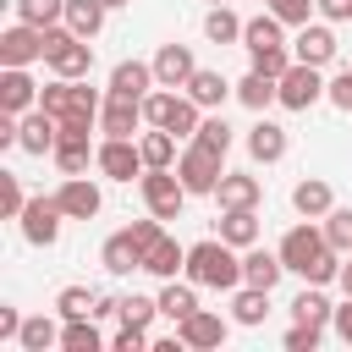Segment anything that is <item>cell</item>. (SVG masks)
<instances>
[{"label":"cell","instance_id":"1","mask_svg":"<svg viewBox=\"0 0 352 352\" xmlns=\"http://www.w3.org/2000/svg\"><path fill=\"white\" fill-rule=\"evenodd\" d=\"M275 253H280V264H286L292 275H302L308 286H330V280H341V253L330 248L324 226H314V220L292 226V231L280 236Z\"/></svg>","mask_w":352,"mask_h":352},{"label":"cell","instance_id":"2","mask_svg":"<svg viewBox=\"0 0 352 352\" xmlns=\"http://www.w3.org/2000/svg\"><path fill=\"white\" fill-rule=\"evenodd\" d=\"M192 286H209V292H236L242 286V248H231L226 236H204L187 248V270H182Z\"/></svg>","mask_w":352,"mask_h":352},{"label":"cell","instance_id":"3","mask_svg":"<svg viewBox=\"0 0 352 352\" xmlns=\"http://www.w3.org/2000/svg\"><path fill=\"white\" fill-rule=\"evenodd\" d=\"M44 66L55 72V77H88L94 72V38H82V33H72L66 22H55V28H44Z\"/></svg>","mask_w":352,"mask_h":352},{"label":"cell","instance_id":"4","mask_svg":"<svg viewBox=\"0 0 352 352\" xmlns=\"http://www.w3.org/2000/svg\"><path fill=\"white\" fill-rule=\"evenodd\" d=\"M143 121H148V126H165V132H176V138H192L198 121H204V110H198L187 94H176V88H154V94L143 99Z\"/></svg>","mask_w":352,"mask_h":352},{"label":"cell","instance_id":"5","mask_svg":"<svg viewBox=\"0 0 352 352\" xmlns=\"http://www.w3.org/2000/svg\"><path fill=\"white\" fill-rule=\"evenodd\" d=\"M138 192H143L148 214H160V220H176V214H182V204L192 198V192H187V182L176 176V165H170V170H143V176H138Z\"/></svg>","mask_w":352,"mask_h":352},{"label":"cell","instance_id":"6","mask_svg":"<svg viewBox=\"0 0 352 352\" xmlns=\"http://www.w3.org/2000/svg\"><path fill=\"white\" fill-rule=\"evenodd\" d=\"M220 165H226V154H214V148H204V143L187 138V148H182V160H176V176L187 182V192H214L220 176H226Z\"/></svg>","mask_w":352,"mask_h":352},{"label":"cell","instance_id":"7","mask_svg":"<svg viewBox=\"0 0 352 352\" xmlns=\"http://www.w3.org/2000/svg\"><path fill=\"white\" fill-rule=\"evenodd\" d=\"M324 77H319V66H308V60H292L286 72H280V110H308V104H319L324 99Z\"/></svg>","mask_w":352,"mask_h":352},{"label":"cell","instance_id":"8","mask_svg":"<svg viewBox=\"0 0 352 352\" xmlns=\"http://www.w3.org/2000/svg\"><path fill=\"white\" fill-rule=\"evenodd\" d=\"M94 165H99V176H110V182H132V176L148 170L138 138H104V143L94 148Z\"/></svg>","mask_w":352,"mask_h":352},{"label":"cell","instance_id":"9","mask_svg":"<svg viewBox=\"0 0 352 352\" xmlns=\"http://www.w3.org/2000/svg\"><path fill=\"white\" fill-rule=\"evenodd\" d=\"M60 220H66V209L55 204V192H50V198H28V209L16 214L22 242H33V248H50V242L60 236Z\"/></svg>","mask_w":352,"mask_h":352},{"label":"cell","instance_id":"10","mask_svg":"<svg viewBox=\"0 0 352 352\" xmlns=\"http://www.w3.org/2000/svg\"><path fill=\"white\" fill-rule=\"evenodd\" d=\"M44 28H33V22H11L6 33H0V66H33V60H44Z\"/></svg>","mask_w":352,"mask_h":352},{"label":"cell","instance_id":"11","mask_svg":"<svg viewBox=\"0 0 352 352\" xmlns=\"http://www.w3.org/2000/svg\"><path fill=\"white\" fill-rule=\"evenodd\" d=\"M176 336H182V346H187V352H209V346H226L231 324H226L214 308H198V314H187V319L176 324Z\"/></svg>","mask_w":352,"mask_h":352},{"label":"cell","instance_id":"12","mask_svg":"<svg viewBox=\"0 0 352 352\" xmlns=\"http://www.w3.org/2000/svg\"><path fill=\"white\" fill-rule=\"evenodd\" d=\"M336 50H341V44H336L330 22H302V28H297V38H292V55H297V60H308V66H319V72L336 60Z\"/></svg>","mask_w":352,"mask_h":352},{"label":"cell","instance_id":"13","mask_svg":"<svg viewBox=\"0 0 352 352\" xmlns=\"http://www.w3.org/2000/svg\"><path fill=\"white\" fill-rule=\"evenodd\" d=\"M198 110H220L226 99H236V82L226 77V72H214V66H198L192 77H187V88H182Z\"/></svg>","mask_w":352,"mask_h":352},{"label":"cell","instance_id":"14","mask_svg":"<svg viewBox=\"0 0 352 352\" xmlns=\"http://www.w3.org/2000/svg\"><path fill=\"white\" fill-rule=\"evenodd\" d=\"M138 126H143V99L104 94V104H99V132H104V138H138Z\"/></svg>","mask_w":352,"mask_h":352},{"label":"cell","instance_id":"15","mask_svg":"<svg viewBox=\"0 0 352 352\" xmlns=\"http://www.w3.org/2000/svg\"><path fill=\"white\" fill-rule=\"evenodd\" d=\"M154 88H160L154 60H116V72H110V88H104V94H121V99H148Z\"/></svg>","mask_w":352,"mask_h":352},{"label":"cell","instance_id":"16","mask_svg":"<svg viewBox=\"0 0 352 352\" xmlns=\"http://www.w3.org/2000/svg\"><path fill=\"white\" fill-rule=\"evenodd\" d=\"M38 82L28 77V66H0V110H11V116H28L33 104H38Z\"/></svg>","mask_w":352,"mask_h":352},{"label":"cell","instance_id":"17","mask_svg":"<svg viewBox=\"0 0 352 352\" xmlns=\"http://www.w3.org/2000/svg\"><path fill=\"white\" fill-rule=\"evenodd\" d=\"M55 204L66 209V220H94V214L104 209V198H99V187H94L88 176H66V182L55 187Z\"/></svg>","mask_w":352,"mask_h":352},{"label":"cell","instance_id":"18","mask_svg":"<svg viewBox=\"0 0 352 352\" xmlns=\"http://www.w3.org/2000/svg\"><path fill=\"white\" fill-rule=\"evenodd\" d=\"M286 126L280 121H270V116H258L253 126H248V154H253V165H275V160H286Z\"/></svg>","mask_w":352,"mask_h":352},{"label":"cell","instance_id":"19","mask_svg":"<svg viewBox=\"0 0 352 352\" xmlns=\"http://www.w3.org/2000/svg\"><path fill=\"white\" fill-rule=\"evenodd\" d=\"M192 72H198V60H192L187 44H160V50H154V77H160V88H187Z\"/></svg>","mask_w":352,"mask_h":352},{"label":"cell","instance_id":"20","mask_svg":"<svg viewBox=\"0 0 352 352\" xmlns=\"http://www.w3.org/2000/svg\"><path fill=\"white\" fill-rule=\"evenodd\" d=\"M214 198H220V209H258L264 204V182L248 176V170H226L220 187H214Z\"/></svg>","mask_w":352,"mask_h":352},{"label":"cell","instance_id":"21","mask_svg":"<svg viewBox=\"0 0 352 352\" xmlns=\"http://www.w3.org/2000/svg\"><path fill=\"white\" fill-rule=\"evenodd\" d=\"M280 275H286L280 253H264L258 242H253V248H242V286H264V292H275V286H280Z\"/></svg>","mask_w":352,"mask_h":352},{"label":"cell","instance_id":"22","mask_svg":"<svg viewBox=\"0 0 352 352\" xmlns=\"http://www.w3.org/2000/svg\"><path fill=\"white\" fill-rule=\"evenodd\" d=\"M236 99L253 110V116H264L270 104H280V77H270V72H258V66H248V77L236 82Z\"/></svg>","mask_w":352,"mask_h":352},{"label":"cell","instance_id":"23","mask_svg":"<svg viewBox=\"0 0 352 352\" xmlns=\"http://www.w3.org/2000/svg\"><path fill=\"white\" fill-rule=\"evenodd\" d=\"M292 209H297L302 220H324V214L336 209V192H330V182H319V176H302V182L292 187Z\"/></svg>","mask_w":352,"mask_h":352},{"label":"cell","instance_id":"24","mask_svg":"<svg viewBox=\"0 0 352 352\" xmlns=\"http://www.w3.org/2000/svg\"><path fill=\"white\" fill-rule=\"evenodd\" d=\"M143 270H148V275H160V280H170L176 270H187V248H182L176 236H165V231H160V236L143 248Z\"/></svg>","mask_w":352,"mask_h":352},{"label":"cell","instance_id":"25","mask_svg":"<svg viewBox=\"0 0 352 352\" xmlns=\"http://www.w3.org/2000/svg\"><path fill=\"white\" fill-rule=\"evenodd\" d=\"M99 264H104L110 275H132V270H143V248L132 242V231H116V236H104Z\"/></svg>","mask_w":352,"mask_h":352},{"label":"cell","instance_id":"26","mask_svg":"<svg viewBox=\"0 0 352 352\" xmlns=\"http://www.w3.org/2000/svg\"><path fill=\"white\" fill-rule=\"evenodd\" d=\"M187 314H198V286H192V280H176V275H170V280L160 286V319L182 324Z\"/></svg>","mask_w":352,"mask_h":352},{"label":"cell","instance_id":"27","mask_svg":"<svg viewBox=\"0 0 352 352\" xmlns=\"http://www.w3.org/2000/svg\"><path fill=\"white\" fill-rule=\"evenodd\" d=\"M138 148H143V165H148V170H170V165L182 160L176 132H165V126H148V132L138 138Z\"/></svg>","mask_w":352,"mask_h":352},{"label":"cell","instance_id":"28","mask_svg":"<svg viewBox=\"0 0 352 352\" xmlns=\"http://www.w3.org/2000/svg\"><path fill=\"white\" fill-rule=\"evenodd\" d=\"M231 319H236L242 330H258V324L270 319V292H264V286H236V297H231Z\"/></svg>","mask_w":352,"mask_h":352},{"label":"cell","instance_id":"29","mask_svg":"<svg viewBox=\"0 0 352 352\" xmlns=\"http://www.w3.org/2000/svg\"><path fill=\"white\" fill-rule=\"evenodd\" d=\"M330 314H336V302L324 297V286H302V292L292 297V319H297V324H324V330H330Z\"/></svg>","mask_w":352,"mask_h":352},{"label":"cell","instance_id":"30","mask_svg":"<svg viewBox=\"0 0 352 352\" xmlns=\"http://www.w3.org/2000/svg\"><path fill=\"white\" fill-rule=\"evenodd\" d=\"M220 236L231 248H253L258 242V209H220Z\"/></svg>","mask_w":352,"mask_h":352},{"label":"cell","instance_id":"31","mask_svg":"<svg viewBox=\"0 0 352 352\" xmlns=\"http://www.w3.org/2000/svg\"><path fill=\"white\" fill-rule=\"evenodd\" d=\"M16 346H22V352H50V346H60V324H55L50 314H33V319H22Z\"/></svg>","mask_w":352,"mask_h":352},{"label":"cell","instance_id":"32","mask_svg":"<svg viewBox=\"0 0 352 352\" xmlns=\"http://www.w3.org/2000/svg\"><path fill=\"white\" fill-rule=\"evenodd\" d=\"M204 38H209V44H242V16H236L231 6H209Z\"/></svg>","mask_w":352,"mask_h":352},{"label":"cell","instance_id":"33","mask_svg":"<svg viewBox=\"0 0 352 352\" xmlns=\"http://www.w3.org/2000/svg\"><path fill=\"white\" fill-rule=\"evenodd\" d=\"M104 336L94 319H60V352H99Z\"/></svg>","mask_w":352,"mask_h":352},{"label":"cell","instance_id":"34","mask_svg":"<svg viewBox=\"0 0 352 352\" xmlns=\"http://www.w3.org/2000/svg\"><path fill=\"white\" fill-rule=\"evenodd\" d=\"M104 6L99 0H66V28L72 33H82V38H99V28H104Z\"/></svg>","mask_w":352,"mask_h":352},{"label":"cell","instance_id":"35","mask_svg":"<svg viewBox=\"0 0 352 352\" xmlns=\"http://www.w3.org/2000/svg\"><path fill=\"white\" fill-rule=\"evenodd\" d=\"M280 28H286V22H280L275 11H264V16H248V22H242V50H264V44H286V38H280Z\"/></svg>","mask_w":352,"mask_h":352},{"label":"cell","instance_id":"36","mask_svg":"<svg viewBox=\"0 0 352 352\" xmlns=\"http://www.w3.org/2000/svg\"><path fill=\"white\" fill-rule=\"evenodd\" d=\"M94 302H99V292H88V286H60L55 292V314L60 319H94Z\"/></svg>","mask_w":352,"mask_h":352},{"label":"cell","instance_id":"37","mask_svg":"<svg viewBox=\"0 0 352 352\" xmlns=\"http://www.w3.org/2000/svg\"><path fill=\"white\" fill-rule=\"evenodd\" d=\"M11 6H16V22H33V28L66 22V0H11Z\"/></svg>","mask_w":352,"mask_h":352},{"label":"cell","instance_id":"38","mask_svg":"<svg viewBox=\"0 0 352 352\" xmlns=\"http://www.w3.org/2000/svg\"><path fill=\"white\" fill-rule=\"evenodd\" d=\"M192 143H204V148H214V154H231V126H226V116L220 110H209L204 121H198V132H192Z\"/></svg>","mask_w":352,"mask_h":352},{"label":"cell","instance_id":"39","mask_svg":"<svg viewBox=\"0 0 352 352\" xmlns=\"http://www.w3.org/2000/svg\"><path fill=\"white\" fill-rule=\"evenodd\" d=\"M116 319H121V324H143V330H148V324L160 319V297L126 292V297H121V314H116Z\"/></svg>","mask_w":352,"mask_h":352},{"label":"cell","instance_id":"40","mask_svg":"<svg viewBox=\"0 0 352 352\" xmlns=\"http://www.w3.org/2000/svg\"><path fill=\"white\" fill-rule=\"evenodd\" d=\"M319 226H324V236H330V248H336V253H352V209H346V204H336Z\"/></svg>","mask_w":352,"mask_h":352},{"label":"cell","instance_id":"41","mask_svg":"<svg viewBox=\"0 0 352 352\" xmlns=\"http://www.w3.org/2000/svg\"><path fill=\"white\" fill-rule=\"evenodd\" d=\"M248 60L258 66V72H270V77H280L297 55H292V44H264V50H248Z\"/></svg>","mask_w":352,"mask_h":352},{"label":"cell","instance_id":"42","mask_svg":"<svg viewBox=\"0 0 352 352\" xmlns=\"http://www.w3.org/2000/svg\"><path fill=\"white\" fill-rule=\"evenodd\" d=\"M22 209H28V192H22V182H16L11 170H0V214H6V220H16Z\"/></svg>","mask_w":352,"mask_h":352},{"label":"cell","instance_id":"43","mask_svg":"<svg viewBox=\"0 0 352 352\" xmlns=\"http://www.w3.org/2000/svg\"><path fill=\"white\" fill-rule=\"evenodd\" d=\"M319 341H324V324H297V319H292L286 352H319Z\"/></svg>","mask_w":352,"mask_h":352},{"label":"cell","instance_id":"44","mask_svg":"<svg viewBox=\"0 0 352 352\" xmlns=\"http://www.w3.org/2000/svg\"><path fill=\"white\" fill-rule=\"evenodd\" d=\"M270 11H275L286 28H302V22H308L319 6H314V0H270Z\"/></svg>","mask_w":352,"mask_h":352},{"label":"cell","instance_id":"45","mask_svg":"<svg viewBox=\"0 0 352 352\" xmlns=\"http://www.w3.org/2000/svg\"><path fill=\"white\" fill-rule=\"evenodd\" d=\"M110 346H116V352H148L154 341H148V330H143V324H121V330L110 336Z\"/></svg>","mask_w":352,"mask_h":352},{"label":"cell","instance_id":"46","mask_svg":"<svg viewBox=\"0 0 352 352\" xmlns=\"http://www.w3.org/2000/svg\"><path fill=\"white\" fill-rule=\"evenodd\" d=\"M324 99H330V104H336V110H352V66H346V72H336V77H330V88H324Z\"/></svg>","mask_w":352,"mask_h":352},{"label":"cell","instance_id":"47","mask_svg":"<svg viewBox=\"0 0 352 352\" xmlns=\"http://www.w3.org/2000/svg\"><path fill=\"white\" fill-rule=\"evenodd\" d=\"M16 336H22V314L11 302H0V341H16Z\"/></svg>","mask_w":352,"mask_h":352},{"label":"cell","instance_id":"48","mask_svg":"<svg viewBox=\"0 0 352 352\" xmlns=\"http://www.w3.org/2000/svg\"><path fill=\"white\" fill-rule=\"evenodd\" d=\"M324 22H352V0H314Z\"/></svg>","mask_w":352,"mask_h":352},{"label":"cell","instance_id":"49","mask_svg":"<svg viewBox=\"0 0 352 352\" xmlns=\"http://www.w3.org/2000/svg\"><path fill=\"white\" fill-rule=\"evenodd\" d=\"M330 330H336V336H341V341L352 346V297H346V302H341V308L330 314Z\"/></svg>","mask_w":352,"mask_h":352},{"label":"cell","instance_id":"50","mask_svg":"<svg viewBox=\"0 0 352 352\" xmlns=\"http://www.w3.org/2000/svg\"><path fill=\"white\" fill-rule=\"evenodd\" d=\"M116 314H121V297L99 292V302H94V319H116Z\"/></svg>","mask_w":352,"mask_h":352},{"label":"cell","instance_id":"51","mask_svg":"<svg viewBox=\"0 0 352 352\" xmlns=\"http://www.w3.org/2000/svg\"><path fill=\"white\" fill-rule=\"evenodd\" d=\"M341 292L352 297V264H341Z\"/></svg>","mask_w":352,"mask_h":352},{"label":"cell","instance_id":"52","mask_svg":"<svg viewBox=\"0 0 352 352\" xmlns=\"http://www.w3.org/2000/svg\"><path fill=\"white\" fill-rule=\"evenodd\" d=\"M99 6H104V11H121V6H132V0H99Z\"/></svg>","mask_w":352,"mask_h":352},{"label":"cell","instance_id":"53","mask_svg":"<svg viewBox=\"0 0 352 352\" xmlns=\"http://www.w3.org/2000/svg\"><path fill=\"white\" fill-rule=\"evenodd\" d=\"M209 6H226V0H209Z\"/></svg>","mask_w":352,"mask_h":352},{"label":"cell","instance_id":"54","mask_svg":"<svg viewBox=\"0 0 352 352\" xmlns=\"http://www.w3.org/2000/svg\"><path fill=\"white\" fill-rule=\"evenodd\" d=\"M346 258H352V253H346Z\"/></svg>","mask_w":352,"mask_h":352}]
</instances>
